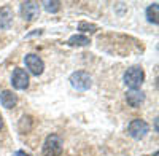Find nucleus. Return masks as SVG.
Segmentation results:
<instances>
[{
	"mask_svg": "<svg viewBox=\"0 0 159 156\" xmlns=\"http://www.w3.org/2000/svg\"><path fill=\"white\" fill-rule=\"evenodd\" d=\"M15 156H27V154H25L24 151H16V154Z\"/></svg>",
	"mask_w": 159,
	"mask_h": 156,
	"instance_id": "nucleus-15",
	"label": "nucleus"
},
{
	"mask_svg": "<svg viewBox=\"0 0 159 156\" xmlns=\"http://www.w3.org/2000/svg\"><path fill=\"white\" fill-rule=\"evenodd\" d=\"M145 80V73L140 67H130L124 73V83L130 89H139Z\"/></svg>",
	"mask_w": 159,
	"mask_h": 156,
	"instance_id": "nucleus-1",
	"label": "nucleus"
},
{
	"mask_svg": "<svg viewBox=\"0 0 159 156\" xmlns=\"http://www.w3.org/2000/svg\"><path fill=\"white\" fill-rule=\"evenodd\" d=\"M21 15L24 18V21L32 22L38 18L40 15V7L37 2H22L21 3Z\"/></svg>",
	"mask_w": 159,
	"mask_h": 156,
	"instance_id": "nucleus-5",
	"label": "nucleus"
},
{
	"mask_svg": "<svg viewBox=\"0 0 159 156\" xmlns=\"http://www.w3.org/2000/svg\"><path fill=\"white\" fill-rule=\"evenodd\" d=\"M157 10H159V5L157 3H153V5H150L147 8V18L153 24H157L159 22V19H157Z\"/></svg>",
	"mask_w": 159,
	"mask_h": 156,
	"instance_id": "nucleus-12",
	"label": "nucleus"
},
{
	"mask_svg": "<svg viewBox=\"0 0 159 156\" xmlns=\"http://www.w3.org/2000/svg\"><path fill=\"white\" fill-rule=\"evenodd\" d=\"M62 153V140L59 135L51 134L46 137L43 144V154L45 156H59Z\"/></svg>",
	"mask_w": 159,
	"mask_h": 156,
	"instance_id": "nucleus-2",
	"label": "nucleus"
},
{
	"mask_svg": "<svg viewBox=\"0 0 159 156\" xmlns=\"http://www.w3.org/2000/svg\"><path fill=\"white\" fill-rule=\"evenodd\" d=\"M78 30H81V32H96L97 30V27L94 24H89V22H80L78 24Z\"/></svg>",
	"mask_w": 159,
	"mask_h": 156,
	"instance_id": "nucleus-14",
	"label": "nucleus"
},
{
	"mask_svg": "<svg viewBox=\"0 0 159 156\" xmlns=\"http://www.w3.org/2000/svg\"><path fill=\"white\" fill-rule=\"evenodd\" d=\"M11 85L15 89H25L29 86V75L27 72H25L24 69H16L15 72H13V76H11Z\"/></svg>",
	"mask_w": 159,
	"mask_h": 156,
	"instance_id": "nucleus-7",
	"label": "nucleus"
},
{
	"mask_svg": "<svg viewBox=\"0 0 159 156\" xmlns=\"http://www.w3.org/2000/svg\"><path fill=\"white\" fill-rule=\"evenodd\" d=\"M89 43H91L89 38L84 37V35H73V37H70V40H69V45H72V46H86Z\"/></svg>",
	"mask_w": 159,
	"mask_h": 156,
	"instance_id": "nucleus-11",
	"label": "nucleus"
},
{
	"mask_svg": "<svg viewBox=\"0 0 159 156\" xmlns=\"http://www.w3.org/2000/svg\"><path fill=\"white\" fill-rule=\"evenodd\" d=\"M45 5V10L48 11V13H57L59 10H61V2H45L43 3Z\"/></svg>",
	"mask_w": 159,
	"mask_h": 156,
	"instance_id": "nucleus-13",
	"label": "nucleus"
},
{
	"mask_svg": "<svg viewBox=\"0 0 159 156\" xmlns=\"http://www.w3.org/2000/svg\"><path fill=\"white\" fill-rule=\"evenodd\" d=\"M148 131H150V127L143 120H134V121H130V124L127 126L129 135L132 139H137V140L143 139L145 135L148 134Z\"/></svg>",
	"mask_w": 159,
	"mask_h": 156,
	"instance_id": "nucleus-4",
	"label": "nucleus"
},
{
	"mask_svg": "<svg viewBox=\"0 0 159 156\" xmlns=\"http://www.w3.org/2000/svg\"><path fill=\"white\" fill-rule=\"evenodd\" d=\"M0 102H2V105L5 108H13L18 102V97H16V94H13L11 91H3V93L0 94Z\"/></svg>",
	"mask_w": 159,
	"mask_h": 156,
	"instance_id": "nucleus-10",
	"label": "nucleus"
},
{
	"mask_svg": "<svg viewBox=\"0 0 159 156\" xmlns=\"http://www.w3.org/2000/svg\"><path fill=\"white\" fill-rule=\"evenodd\" d=\"M126 99L130 107H140V103L145 100V94L139 89H130V91H127Z\"/></svg>",
	"mask_w": 159,
	"mask_h": 156,
	"instance_id": "nucleus-8",
	"label": "nucleus"
},
{
	"mask_svg": "<svg viewBox=\"0 0 159 156\" xmlns=\"http://www.w3.org/2000/svg\"><path fill=\"white\" fill-rule=\"evenodd\" d=\"M13 22V10L10 7L0 8V27L2 29H10Z\"/></svg>",
	"mask_w": 159,
	"mask_h": 156,
	"instance_id": "nucleus-9",
	"label": "nucleus"
},
{
	"mask_svg": "<svg viewBox=\"0 0 159 156\" xmlns=\"http://www.w3.org/2000/svg\"><path fill=\"white\" fill-rule=\"evenodd\" d=\"M2 126H3V120H2V115H0V129H2Z\"/></svg>",
	"mask_w": 159,
	"mask_h": 156,
	"instance_id": "nucleus-16",
	"label": "nucleus"
},
{
	"mask_svg": "<svg viewBox=\"0 0 159 156\" xmlns=\"http://www.w3.org/2000/svg\"><path fill=\"white\" fill-rule=\"evenodd\" d=\"M70 85H72L75 89H78V91H86V89L91 88V76H89V73L84 72V70H78V72L72 73V76H70Z\"/></svg>",
	"mask_w": 159,
	"mask_h": 156,
	"instance_id": "nucleus-3",
	"label": "nucleus"
},
{
	"mask_svg": "<svg viewBox=\"0 0 159 156\" xmlns=\"http://www.w3.org/2000/svg\"><path fill=\"white\" fill-rule=\"evenodd\" d=\"M24 62H25V66H27V69H29V72L32 75L38 76V75L43 73L45 64H43V61L40 59L37 54H27V56L24 57Z\"/></svg>",
	"mask_w": 159,
	"mask_h": 156,
	"instance_id": "nucleus-6",
	"label": "nucleus"
}]
</instances>
